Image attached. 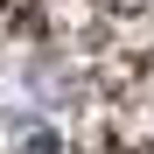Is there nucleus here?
<instances>
[{
    "label": "nucleus",
    "mask_w": 154,
    "mask_h": 154,
    "mask_svg": "<svg viewBox=\"0 0 154 154\" xmlns=\"http://www.w3.org/2000/svg\"><path fill=\"white\" fill-rule=\"evenodd\" d=\"M154 0H0V35H42V42H77L91 28L147 14Z\"/></svg>",
    "instance_id": "f257e3e1"
},
{
    "label": "nucleus",
    "mask_w": 154,
    "mask_h": 154,
    "mask_svg": "<svg viewBox=\"0 0 154 154\" xmlns=\"http://www.w3.org/2000/svg\"><path fill=\"white\" fill-rule=\"evenodd\" d=\"M21 154H63V147H56L49 126H28V133H21Z\"/></svg>",
    "instance_id": "f03ea898"
}]
</instances>
